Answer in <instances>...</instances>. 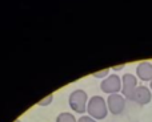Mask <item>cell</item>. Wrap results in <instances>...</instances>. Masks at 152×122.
<instances>
[{"label":"cell","mask_w":152,"mask_h":122,"mask_svg":"<svg viewBox=\"0 0 152 122\" xmlns=\"http://www.w3.org/2000/svg\"><path fill=\"white\" fill-rule=\"evenodd\" d=\"M77 122H97L95 118L89 117V116H81L80 118H77Z\"/></svg>","instance_id":"8fae6325"},{"label":"cell","mask_w":152,"mask_h":122,"mask_svg":"<svg viewBox=\"0 0 152 122\" xmlns=\"http://www.w3.org/2000/svg\"><path fill=\"white\" fill-rule=\"evenodd\" d=\"M110 68H105V69H102V70H99V72H95V73H92V76H94L95 78H107L108 76H110Z\"/></svg>","instance_id":"9c48e42d"},{"label":"cell","mask_w":152,"mask_h":122,"mask_svg":"<svg viewBox=\"0 0 152 122\" xmlns=\"http://www.w3.org/2000/svg\"><path fill=\"white\" fill-rule=\"evenodd\" d=\"M52 100H53V96L52 94H48L45 98L40 100V101L37 102V105H39V106H47V105H50L51 102H52Z\"/></svg>","instance_id":"30bf717a"},{"label":"cell","mask_w":152,"mask_h":122,"mask_svg":"<svg viewBox=\"0 0 152 122\" xmlns=\"http://www.w3.org/2000/svg\"><path fill=\"white\" fill-rule=\"evenodd\" d=\"M88 94L83 89H75L68 97L69 108L77 114H84L88 106Z\"/></svg>","instance_id":"7a4b0ae2"},{"label":"cell","mask_w":152,"mask_h":122,"mask_svg":"<svg viewBox=\"0 0 152 122\" xmlns=\"http://www.w3.org/2000/svg\"><path fill=\"white\" fill-rule=\"evenodd\" d=\"M13 122H21L20 120H15V121H13Z\"/></svg>","instance_id":"5bb4252c"},{"label":"cell","mask_w":152,"mask_h":122,"mask_svg":"<svg viewBox=\"0 0 152 122\" xmlns=\"http://www.w3.org/2000/svg\"><path fill=\"white\" fill-rule=\"evenodd\" d=\"M150 88H151V90H152V81L150 82Z\"/></svg>","instance_id":"4fadbf2b"},{"label":"cell","mask_w":152,"mask_h":122,"mask_svg":"<svg viewBox=\"0 0 152 122\" xmlns=\"http://www.w3.org/2000/svg\"><path fill=\"white\" fill-rule=\"evenodd\" d=\"M152 100V90L145 85H139L132 97V101L139 105H147Z\"/></svg>","instance_id":"8992f818"},{"label":"cell","mask_w":152,"mask_h":122,"mask_svg":"<svg viewBox=\"0 0 152 122\" xmlns=\"http://www.w3.org/2000/svg\"><path fill=\"white\" fill-rule=\"evenodd\" d=\"M121 81H123V86H121V94L126 97L127 100L132 101V97H134V93L136 90L137 85V77L132 73H126L121 77Z\"/></svg>","instance_id":"277c9868"},{"label":"cell","mask_w":152,"mask_h":122,"mask_svg":"<svg viewBox=\"0 0 152 122\" xmlns=\"http://www.w3.org/2000/svg\"><path fill=\"white\" fill-rule=\"evenodd\" d=\"M121 86H123V81L121 77H119L118 74L112 73L110 74L107 78L100 82V89H102L103 93H108L111 94H116V93H121Z\"/></svg>","instance_id":"3957f363"},{"label":"cell","mask_w":152,"mask_h":122,"mask_svg":"<svg viewBox=\"0 0 152 122\" xmlns=\"http://www.w3.org/2000/svg\"><path fill=\"white\" fill-rule=\"evenodd\" d=\"M136 77L142 81H152V64L150 61H142L136 66Z\"/></svg>","instance_id":"52a82bcc"},{"label":"cell","mask_w":152,"mask_h":122,"mask_svg":"<svg viewBox=\"0 0 152 122\" xmlns=\"http://www.w3.org/2000/svg\"><path fill=\"white\" fill-rule=\"evenodd\" d=\"M123 68H124V64H121V65H116V66H112L111 69L115 70V72H118V70H121Z\"/></svg>","instance_id":"7c38bea8"},{"label":"cell","mask_w":152,"mask_h":122,"mask_svg":"<svg viewBox=\"0 0 152 122\" xmlns=\"http://www.w3.org/2000/svg\"><path fill=\"white\" fill-rule=\"evenodd\" d=\"M126 97L120 93L116 94H111L107 98V105H108V110L111 114L113 116H119L124 112L126 109Z\"/></svg>","instance_id":"5b68a950"},{"label":"cell","mask_w":152,"mask_h":122,"mask_svg":"<svg viewBox=\"0 0 152 122\" xmlns=\"http://www.w3.org/2000/svg\"><path fill=\"white\" fill-rule=\"evenodd\" d=\"M56 122H77V120L75 118V116L72 114V113L64 112V113L58 114V117H56Z\"/></svg>","instance_id":"ba28073f"},{"label":"cell","mask_w":152,"mask_h":122,"mask_svg":"<svg viewBox=\"0 0 152 122\" xmlns=\"http://www.w3.org/2000/svg\"><path fill=\"white\" fill-rule=\"evenodd\" d=\"M108 105L104 97L102 96H92L88 101V106H87V113L89 117L95 118L96 121L104 120L108 114Z\"/></svg>","instance_id":"6da1fadb"}]
</instances>
